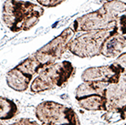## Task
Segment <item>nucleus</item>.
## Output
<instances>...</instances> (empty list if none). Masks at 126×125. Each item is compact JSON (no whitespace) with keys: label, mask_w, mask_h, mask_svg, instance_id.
<instances>
[{"label":"nucleus","mask_w":126,"mask_h":125,"mask_svg":"<svg viewBox=\"0 0 126 125\" xmlns=\"http://www.w3.org/2000/svg\"><path fill=\"white\" fill-rule=\"evenodd\" d=\"M44 14L39 4L23 0H6L3 4L2 19L12 32L28 31L37 25Z\"/></svg>","instance_id":"obj_1"},{"label":"nucleus","mask_w":126,"mask_h":125,"mask_svg":"<svg viewBox=\"0 0 126 125\" xmlns=\"http://www.w3.org/2000/svg\"><path fill=\"white\" fill-rule=\"evenodd\" d=\"M75 72L74 66L67 60L44 66L31 82L30 91L34 93H39L61 88L72 78Z\"/></svg>","instance_id":"obj_2"},{"label":"nucleus","mask_w":126,"mask_h":125,"mask_svg":"<svg viewBox=\"0 0 126 125\" xmlns=\"http://www.w3.org/2000/svg\"><path fill=\"white\" fill-rule=\"evenodd\" d=\"M116 32H119L118 28L87 31L69 41L68 49L70 53L79 58H94L101 55V47L106 38Z\"/></svg>","instance_id":"obj_3"},{"label":"nucleus","mask_w":126,"mask_h":125,"mask_svg":"<svg viewBox=\"0 0 126 125\" xmlns=\"http://www.w3.org/2000/svg\"><path fill=\"white\" fill-rule=\"evenodd\" d=\"M35 114L42 124H80L72 108L52 100L40 102L36 107Z\"/></svg>","instance_id":"obj_4"},{"label":"nucleus","mask_w":126,"mask_h":125,"mask_svg":"<svg viewBox=\"0 0 126 125\" xmlns=\"http://www.w3.org/2000/svg\"><path fill=\"white\" fill-rule=\"evenodd\" d=\"M74 34L75 31L71 27L65 28L59 36L37 50L33 56L43 66L55 63L68 49L69 41L73 38Z\"/></svg>","instance_id":"obj_5"},{"label":"nucleus","mask_w":126,"mask_h":125,"mask_svg":"<svg viewBox=\"0 0 126 125\" xmlns=\"http://www.w3.org/2000/svg\"><path fill=\"white\" fill-rule=\"evenodd\" d=\"M125 69L119 64H112L100 67H91L86 69L81 75L83 81H99L106 84H113L119 82L121 76Z\"/></svg>","instance_id":"obj_6"},{"label":"nucleus","mask_w":126,"mask_h":125,"mask_svg":"<svg viewBox=\"0 0 126 125\" xmlns=\"http://www.w3.org/2000/svg\"><path fill=\"white\" fill-rule=\"evenodd\" d=\"M100 8L110 25L117 27L120 34L126 35V3L121 0H109Z\"/></svg>","instance_id":"obj_7"},{"label":"nucleus","mask_w":126,"mask_h":125,"mask_svg":"<svg viewBox=\"0 0 126 125\" xmlns=\"http://www.w3.org/2000/svg\"><path fill=\"white\" fill-rule=\"evenodd\" d=\"M71 28L76 32L101 30V29H113L117 27H113L106 20L101 8L96 11H92L88 14L79 16L73 22Z\"/></svg>","instance_id":"obj_8"},{"label":"nucleus","mask_w":126,"mask_h":125,"mask_svg":"<svg viewBox=\"0 0 126 125\" xmlns=\"http://www.w3.org/2000/svg\"><path fill=\"white\" fill-rule=\"evenodd\" d=\"M126 47V37L119 32L113 33L106 38L101 47V55L108 59H113L119 56Z\"/></svg>","instance_id":"obj_9"},{"label":"nucleus","mask_w":126,"mask_h":125,"mask_svg":"<svg viewBox=\"0 0 126 125\" xmlns=\"http://www.w3.org/2000/svg\"><path fill=\"white\" fill-rule=\"evenodd\" d=\"M6 84L12 90L18 92L27 91L33 81V76L27 74L16 67L10 69L6 76Z\"/></svg>","instance_id":"obj_10"},{"label":"nucleus","mask_w":126,"mask_h":125,"mask_svg":"<svg viewBox=\"0 0 126 125\" xmlns=\"http://www.w3.org/2000/svg\"><path fill=\"white\" fill-rule=\"evenodd\" d=\"M80 108L89 111H106L107 110V99L106 95L91 94L77 99Z\"/></svg>","instance_id":"obj_11"},{"label":"nucleus","mask_w":126,"mask_h":125,"mask_svg":"<svg viewBox=\"0 0 126 125\" xmlns=\"http://www.w3.org/2000/svg\"><path fill=\"white\" fill-rule=\"evenodd\" d=\"M108 84L99 81H83L79 84L75 91L76 100L83 96L91 95V94H101L106 95Z\"/></svg>","instance_id":"obj_12"},{"label":"nucleus","mask_w":126,"mask_h":125,"mask_svg":"<svg viewBox=\"0 0 126 125\" xmlns=\"http://www.w3.org/2000/svg\"><path fill=\"white\" fill-rule=\"evenodd\" d=\"M18 113V108L16 102L7 98H0V119L7 121L13 119Z\"/></svg>","instance_id":"obj_13"},{"label":"nucleus","mask_w":126,"mask_h":125,"mask_svg":"<svg viewBox=\"0 0 126 125\" xmlns=\"http://www.w3.org/2000/svg\"><path fill=\"white\" fill-rule=\"evenodd\" d=\"M17 69H19L20 70H22L23 72H25L27 74H29L34 77V75H36L37 73H38V71L40 70L44 66L42 65L39 61H38L33 55L30 57H29L28 59H26L24 61H22L21 63H19L18 65L16 66Z\"/></svg>","instance_id":"obj_14"},{"label":"nucleus","mask_w":126,"mask_h":125,"mask_svg":"<svg viewBox=\"0 0 126 125\" xmlns=\"http://www.w3.org/2000/svg\"><path fill=\"white\" fill-rule=\"evenodd\" d=\"M64 1L65 0H37V2L44 7H55Z\"/></svg>","instance_id":"obj_15"},{"label":"nucleus","mask_w":126,"mask_h":125,"mask_svg":"<svg viewBox=\"0 0 126 125\" xmlns=\"http://www.w3.org/2000/svg\"><path fill=\"white\" fill-rule=\"evenodd\" d=\"M114 62L117 63V64H119L120 66H122L123 69L126 70V52L121 53L120 55L116 58V60H115Z\"/></svg>","instance_id":"obj_16"},{"label":"nucleus","mask_w":126,"mask_h":125,"mask_svg":"<svg viewBox=\"0 0 126 125\" xmlns=\"http://www.w3.org/2000/svg\"><path fill=\"white\" fill-rule=\"evenodd\" d=\"M14 124H38V122L29 118H20L14 122Z\"/></svg>","instance_id":"obj_17"},{"label":"nucleus","mask_w":126,"mask_h":125,"mask_svg":"<svg viewBox=\"0 0 126 125\" xmlns=\"http://www.w3.org/2000/svg\"><path fill=\"white\" fill-rule=\"evenodd\" d=\"M120 120H121V121H123V120H126V108L123 110V112L121 113Z\"/></svg>","instance_id":"obj_18"}]
</instances>
